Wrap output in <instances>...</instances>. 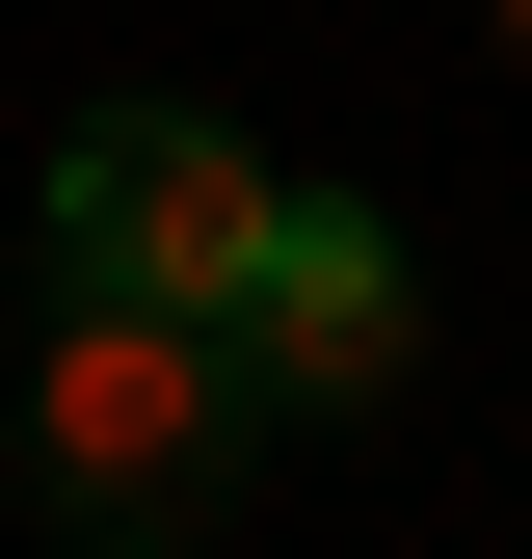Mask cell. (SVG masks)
Returning <instances> with one entry per match:
<instances>
[{
    "label": "cell",
    "instance_id": "7a4b0ae2",
    "mask_svg": "<svg viewBox=\"0 0 532 559\" xmlns=\"http://www.w3.org/2000/svg\"><path fill=\"white\" fill-rule=\"evenodd\" d=\"M266 214H293V187H266L214 107H81V133H53V294H133V320H240Z\"/></svg>",
    "mask_w": 532,
    "mask_h": 559
},
{
    "label": "cell",
    "instance_id": "3957f363",
    "mask_svg": "<svg viewBox=\"0 0 532 559\" xmlns=\"http://www.w3.org/2000/svg\"><path fill=\"white\" fill-rule=\"evenodd\" d=\"M214 346H240V400H266V427H347V400H399V373H426V266H399V214H319V187H293Z\"/></svg>",
    "mask_w": 532,
    "mask_h": 559
},
{
    "label": "cell",
    "instance_id": "6da1fadb",
    "mask_svg": "<svg viewBox=\"0 0 532 559\" xmlns=\"http://www.w3.org/2000/svg\"><path fill=\"white\" fill-rule=\"evenodd\" d=\"M240 479H266V400H240L214 320L53 294V346H27V507L53 533L81 559H186V533H240Z\"/></svg>",
    "mask_w": 532,
    "mask_h": 559
}]
</instances>
